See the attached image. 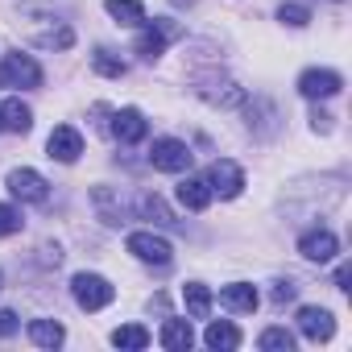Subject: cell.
<instances>
[{
	"label": "cell",
	"mask_w": 352,
	"mask_h": 352,
	"mask_svg": "<svg viewBox=\"0 0 352 352\" xmlns=\"http://www.w3.org/2000/svg\"><path fill=\"white\" fill-rule=\"evenodd\" d=\"M46 149H50V157H54V162H75V157L83 153V137H79V129H75V124H58V129L50 133Z\"/></svg>",
	"instance_id": "7c38bea8"
},
{
	"label": "cell",
	"mask_w": 352,
	"mask_h": 352,
	"mask_svg": "<svg viewBox=\"0 0 352 352\" xmlns=\"http://www.w3.org/2000/svg\"><path fill=\"white\" fill-rule=\"evenodd\" d=\"M257 344H261L265 352H294V331H286V327H265Z\"/></svg>",
	"instance_id": "d4e9b609"
},
{
	"label": "cell",
	"mask_w": 352,
	"mask_h": 352,
	"mask_svg": "<svg viewBox=\"0 0 352 352\" xmlns=\"http://www.w3.org/2000/svg\"><path fill=\"white\" fill-rule=\"evenodd\" d=\"M195 91H199L208 104H216V108H241V104L249 100V91H245L236 79L220 75V71H212V75H199V79H195Z\"/></svg>",
	"instance_id": "6da1fadb"
},
{
	"label": "cell",
	"mask_w": 352,
	"mask_h": 352,
	"mask_svg": "<svg viewBox=\"0 0 352 352\" xmlns=\"http://www.w3.org/2000/svg\"><path fill=\"white\" fill-rule=\"evenodd\" d=\"M104 9H108L120 25H141V21H145V5H141V0H104Z\"/></svg>",
	"instance_id": "7402d4cb"
},
{
	"label": "cell",
	"mask_w": 352,
	"mask_h": 352,
	"mask_svg": "<svg viewBox=\"0 0 352 352\" xmlns=\"http://www.w3.org/2000/svg\"><path fill=\"white\" fill-rule=\"evenodd\" d=\"M294 294H298V286H294V282H274V302H278V307H282V302H290Z\"/></svg>",
	"instance_id": "f546056e"
},
{
	"label": "cell",
	"mask_w": 352,
	"mask_h": 352,
	"mask_svg": "<svg viewBox=\"0 0 352 352\" xmlns=\"http://www.w3.org/2000/svg\"><path fill=\"white\" fill-rule=\"evenodd\" d=\"M336 249H340V241H336V232H327V228H311V232L298 236V253H302L307 261H331Z\"/></svg>",
	"instance_id": "8fae6325"
},
{
	"label": "cell",
	"mask_w": 352,
	"mask_h": 352,
	"mask_svg": "<svg viewBox=\"0 0 352 352\" xmlns=\"http://www.w3.org/2000/svg\"><path fill=\"white\" fill-rule=\"evenodd\" d=\"M9 191L21 199V204H46L50 199V187L38 170H13L9 174Z\"/></svg>",
	"instance_id": "9c48e42d"
},
{
	"label": "cell",
	"mask_w": 352,
	"mask_h": 352,
	"mask_svg": "<svg viewBox=\"0 0 352 352\" xmlns=\"http://www.w3.org/2000/svg\"><path fill=\"white\" fill-rule=\"evenodd\" d=\"M208 187H212V195H220V199H236V195L245 191V170H241L232 157H216V162L208 166Z\"/></svg>",
	"instance_id": "5b68a950"
},
{
	"label": "cell",
	"mask_w": 352,
	"mask_h": 352,
	"mask_svg": "<svg viewBox=\"0 0 352 352\" xmlns=\"http://www.w3.org/2000/svg\"><path fill=\"white\" fill-rule=\"evenodd\" d=\"M145 116L137 112V108H120L116 116H112V137L120 141V145H137V141H145Z\"/></svg>",
	"instance_id": "4fadbf2b"
},
{
	"label": "cell",
	"mask_w": 352,
	"mask_h": 352,
	"mask_svg": "<svg viewBox=\"0 0 352 352\" xmlns=\"http://www.w3.org/2000/svg\"><path fill=\"white\" fill-rule=\"evenodd\" d=\"M0 286H5V274H0Z\"/></svg>",
	"instance_id": "d6a6232c"
},
{
	"label": "cell",
	"mask_w": 352,
	"mask_h": 352,
	"mask_svg": "<svg viewBox=\"0 0 352 352\" xmlns=\"http://www.w3.org/2000/svg\"><path fill=\"white\" fill-rule=\"evenodd\" d=\"M348 282H352V270H348V265H340V270H336V286H340V290H348Z\"/></svg>",
	"instance_id": "1f68e13d"
},
{
	"label": "cell",
	"mask_w": 352,
	"mask_h": 352,
	"mask_svg": "<svg viewBox=\"0 0 352 352\" xmlns=\"http://www.w3.org/2000/svg\"><path fill=\"white\" fill-rule=\"evenodd\" d=\"M204 344L208 348H216V352H232V348H241V331L232 327V323H208V331H204Z\"/></svg>",
	"instance_id": "ffe728a7"
},
{
	"label": "cell",
	"mask_w": 352,
	"mask_h": 352,
	"mask_svg": "<svg viewBox=\"0 0 352 352\" xmlns=\"http://www.w3.org/2000/svg\"><path fill=\"white\" fill-rule=\"evenodd\" d=\"M42 83V67L30 58V54H5L0 63V87H38Z\"/></svg>",
	"instance_id": "8992f818"
},
{
	"label": "cell",
	"mask_w": 352,
	"mask_h": 352,
	"mask_svg": "<svg viewBox=\"0 0 352 352\" xmlns=\"http://www.w3.org/2000/svg\"><path fill=\"white\" fill-rule=\"evenodd\" d=\"M91 67H96L100 75H108V79H120V75L129 71V67H124V58H116V54H112V50H104V46L91 54Z\"/></svg>",
	"instance_id": "484cf974"
},
{
	"label": "cell",
	"mask_w": 352,
	"mask_h": 352,
	"mask_svg": "<svg viewBox=\"0 0 352 352\" xmlns=\"http://www.w3.org/2000/svg\"><path fill=\"white\" fill-rule=\"evenodd\" d=\"M179 34H183V30L174 25V21H141V34H137L133 50H137L145 63H153V58L166 54V42H170V38H179Z\"/></svg>",
	"instance_id": "277c9868"
},
{
	"label": "cell",
	"mask_w": 352,
	"mask_h": 352,
	"mask_svg": "<svg viewBox=\"0 0 352 352\" xmlns=\"http://www.w3.org/2000/svg\"><path fill=\"white\" fill-rule=\"evenodd\" d=\"M278 21H282V25L302 30V25L311 21V9H307V5H282V9H278Z\"/></svg>",
	"instance_id": "4316f807"
},
{
	"label": "cell",
	"mask_w": 352,
	"mask_h": 352,
	"mask_svg": "<svg viewBox=\"0 0 352 352\" xmlns=\"http://www.w3.org/2000/svg\"><path fill=\"white\" fill-rule=\"evenodd\" d=\"M30 340H34L38 348H58V344L67 340V331H63L58 319H34V323H30Z\"/></svg>",
	"instance_id": "44dd1931"
},
{
	"label": "cell",
	"mask_w": 352,
	"mask_h": 352,
	"mask_svg": "<svg viewBox=\"0 0 352 352\" xmlns=\"http://www.w3.org/2000/svg\"><path fill=\"white\" fill-rule=\"evenodd\" d=\"M191 149H187V141H179V137H157L153 145H149V166L153 170H166V174H183V170H191Z\"/></svg>",
	"instance_id": "7a4b0ae2"
},
{
	"label": "cell",
	"mask_w": 352,
	"mask_h": 352,
	"mask_svg": "<svg viewBox=\"0 0 352 352\" xmlns=\"http://www.w3.org/2000/svg\"><path fill=\"white\" fill-rule=\"evenodd\" d=\"M311 129H315V133H331V116H327L323 108H315V112H311Z\"/></svg>",
	"instance_id": "4dcf8cb0"
},
{
	"label": "cell",
	"mask_w": 352,
	"mask_h": 352,
	"mask_svg": "<svg viewBox=\"0 0 352 352\" xmlns=\"http://www.w3.org/2000/svg\"><path fill=\"white\" fill-rule=\"evenodd\" d=\"M220 302H224L228 311H236V315H253L261 298H257V290H253L249 282H232V286L220 290Z\"/></svg>",
	"instance_id": "9a60e30c"
},
{
	"label": "cell",
	"mask_w": 352,
	"mask_h": 352,
	"mask_svg": "<svg viewBox=\"0 0 352 352\" xmlns=\"http://www.w3.org/2000/svg\"><path fill=\"white\" fill-rule=\"evenodd\" d=\"M0 129H9V133H30L34 129V112L30 104H21L17 96L0 104Z\"/></svg>",
	"instance_id": "e0dca14e"
},
{
	"label": "cell",
	"mask_w": 352,
	"mask_h": 352,
	"mask_svg": "<svg viewBox=\"0 0 352 352\" xmlns=\"http://www.w3.org/2000/svg\"><path fill=\"white\" fill-rule=\"evenodd\" d=\"M183 302H187V315L191 319H208L212 315V290L204 282H187L183 286Z\"/></svg>",
	"instance_id": "d6986e66"
},
{
	"label": "cell",
	"mask_w": 352,
	"mask_h": 352,
	"mask_svg": "<svg viewBox=\"0 0 352 352\" xmlns=\"http://www.w3.org/2000/svg\"><path fill=\"white\" fill-rule=\"evenodd\" d=\"M141 216L145 220H153V224H162V228H174V224H179V220H174V212L162 204V195H141Z\"/></svg>",
	"instance_id": "603a6c76"
},
{
	"label": "cell",
	"mask_w": 352,
	"mask_h": 352,
	"mask_svg": "<svg viewBox=\"0 0 352 352\" xmlns=\"http://www.w3.org/2000/svg\"><path fill=\"white\" fill-rule=\"evenodd\" d=\"M157 340H162V348H170V352H187V348L195 344V331H191L187 319H166L162 331H157Z\"/></svg>",
	"instance_id": "2e32d148"
},
{
	"label": "cell",
	"mask_w": 352,
	"mask_h": 352,
	"mask_svg": "<svg viewBox=\"0 0 352 352\" xmlns=\"http://www.w3.org/2000/svg\"><path fill=\"white\" fill-rule=\"evenodd\" d=\"M71 294H75V302H79L83 311H104V307L116 298L112 282L100 278V274H75V278H71Z\"/></svg>",
	"instance_id": "3957f363"
},
{
	"label": "cell",
	"mask_w": 352,
	"mask_h": 352,
	"mask_svg": "<svg viewBox=\"0 0 352 352\" xmlns=\"http://www.w3.org/2000/svg\"><path fill=\"white\" fill-rule=\"evenodd\" d=\"M112 344H116V348H129V352H141V348L149 344V331H145L141 323H124V327L112 331Z\"/></svg>",
	"instance_id": "cb8c5ba5"
},
{
	"label": "cell",
	"mask_w": 352,
	"mask_h": 352,
	"mask_svg": "<svg viewBox=\"0 0 352 352\" xmlns=\"http://www.w3.org/2000/svg\"><path fill=\"white\" fill-rule=\"evenodd\" d=\"M91 204H96V212H100L104 224H124L129 220V208H124V199L112 187H96L91 191Z\"/></svg>",
	"instance_id": "5bb4252c"
},
{
	"label": "cell",
	"mask_w": 352,
	"mask_h": 352,
	"mask_svg": "<svg viewBox=\"0 0 352 352\" xmlns=\"http://www.w3.org/2000/svg\"><path fill=\"white\" fill-rule=\"evenodd\" d=\"M340 87H344V79H340L336 71H327V67H311V71L298 75V91H302L307 100H331Z\"/></svg>",
	"instance_id": "ba28073f"
},
{
	"label": "cell",
	"mask_w": 352,
	"mask_h": 352,
	"mask_svg": "<svg viewBox=\"0 0 352 352\" xmlns=\"http://www.w3.org/2000/svg\"><path fill=\"white\" fill-rule=\"evenodd\" d=\"M21 212L17 208H9V204H0V236H13V232H21Z\"/></svg>",
	"instance_id": "83f0119b"
},
{
	"label": "cell",
	"mask_w": 352,
	"mask_h": 352,
	"mask_svg": "<svg viewBox=\"0 0 352 352\" xmlns=\"http://www.w3.org/2000/svg\"><path fill=\"white\" fill-rule=\"evenodd\" d=\"M298 331H302L311 344H327V340L336 336V319H331V311H323V307H302V311H298Z\"/></svg>",
	"instance_id": "30bf717a"
},
{
	"label": "cell",
	"mask_w": 352,
	"mask_h": 352,
	"mask_svg": "<svg viewBox=\"0 0 352 352\" xmlns=\"http://www.w3.org/2000/svg\"><path fill=\"white\" fill-rule=\"evenodd\" d=\"M21 331V319L13 315V311H0V340H5V336H17Z\"/></svg>",
	"instance_id": "f1b7e54d"
},
{
	"label": "cell",
	"mask_w": 352,
	"mask_h": 352,
	"mask_svg": "<svg viewBox=\"0 0 352 352\" xmlns=\"http://www.w3.org/2000/svg\"><path fill=\"white\" fill-rule=\"evenodd\" d=\"M129 253H133L137 261H145V265H170V261H174L170 241L157 236V232H133V236H129Z\"/></svg>",
	"instance_id": "52a82bcc"
},
{
	"label": "cell",
	"mask_w": 352,
	"mask_h": 352,
	"mask_svg": "<svg viewBox=\"0 0 352 352\" xmlns=\"http://www.w3.org/2000/svg\"><path fill=\"white\" fill-rule=\"evenodd\" d=\"M179 204H183L187 212H204V208L212 204L208 179H183V183H179Z\"/></svg>",
	"instance_id": "ac0fdd59"
}]
</instances>
